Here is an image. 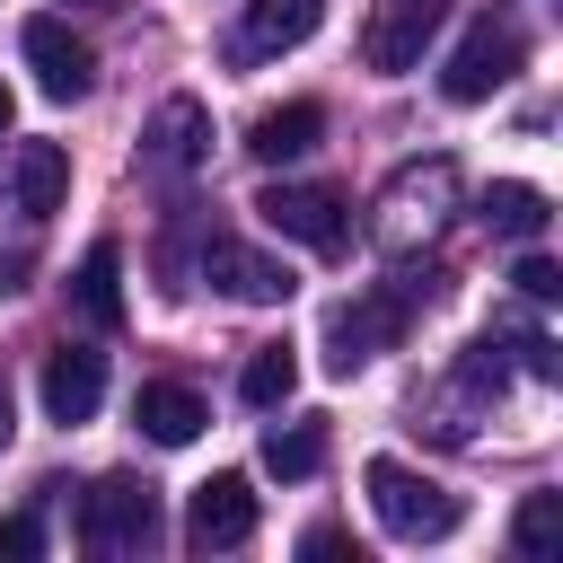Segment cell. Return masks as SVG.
Instances as JSON below:
<instances>
[{"label": "cell", "mask_w": 563, "mask_h": 563, "mask_svg": "<svg viewBox=\"0 0 563 563\" xmlns=\"http://www.w3.org/2000/svg\"><path fill=\"white\" fill-rule=\"evenodd\" d=\"M449 211H457V158H449V150H431V158H405V167L387 176L369 238H378L387 255H413L422 238H440V229H449Z\"/></svg>", "instance_id": "1"}, {"label": "cell", "mask_w": 563, "mask_h": 563, "mask_svg": "<svg viewBox=\"0 0 563 563\" xmlns=\"http://www.w3.org/2000/svg\"><path fill=\"white\" fill-rule=\"evenodd\" d=\"M361 484H369L378 528L405 537V545H440V537H457V519H466V501H457L449 484H431L422 466H405V457H369Z\"/></svg>", "instance_id": "2"}, {"label": "cell", "mask_w": 563, "mask_h": 563, "mask_svg": "<svg viewBox=\"0 0 563 563\" xmlns=\"http://www.w3.org/2000/svg\"><path fill=\"white\" fill-rule=\"evenodd\" d=\"M519 62H528L519 18H510V9H484V18L457 35V53L440 62V97H449V106H484L493 88H510V79H519Z\"/></svg>", "instance_id": "3"}, {"label": "cell", "mask_w": 563, "mask_h": 563, "mask_svg": "<svg viewBox=\"0 0 563 563\" xmlns=\"http://www.w3.org/2000/svg\"><path fill=\"white\" fill-rule=\"evenodd\" d=\"M79 545L88 554H150L158 545V493L141 475H97L79 493Z\"/></svg>", "instance_id": "4"}, {"label": "cell", "mask_w": 563, "mask_h": 563, "mask_svg": "<svg viewBox=\"0 0 563 563\" xmlns=\"http://www.w3.org/2000/svg\"><path fill=\"white\" fill-rule=\"evenodd\" d=\"M255 220H264L273 238L308 246V255H343V246H352V202H343L334 185H264V194H255Z\"/></svg>", "instance_id": "5"}, {"label": "cell", "mask_w": 563, "mask_h": 563, "mask_svg": "<svg viewBox=\"0 0 563 563\" xmlns=\"http://www.w3.org/2000/svg\"><path fill=\"white\" fill-rule=\"evenodd\" d=\"M405 317H413V299L387 282V290H361V299H343L334 317H325V369L334 378H361L396 334H405Z\"/></svg>", "instance_id": "6"}, {"label": "cell", "mask_w": 563, "mask_h": 563, "mask_svg": "<svg viewBox=\"0 0 563 563\" xmlns=\"http://www.w3.org/2000/svg\"><path fill=\"white\" fill-rule=\"evenodd\" d=\"M449 9L457 0H369V18H361V62L369 70H422V53H431V35L449 26Z\"/></svg>", "instance_id": "7"}, {"label": "cell", "mask_w": 563, "mask_h": 563, "mask_svg": "<svg viewBox=\"0 0 563 563\" xmlns=\"http://www.w3.org/2000/svg\"><path fill=\"white\" fill-rule=\"evenodd\" d=\"M246 537H255V484H246L238 466L202 475L194 501H185V545H194V554H229V545H246Z\"/></svg>", "instance_id": "8"}, {"label": "cell", "mask_w": 563, "mask_h": 563, "mask_svg": "<svg viewBox=\"0 0 563 563\" xmlns=\"http://www.w3.org/2000/svg\"><path fill=\"white\" fill-rule=\"evenodd\" d=\"M18 53H26V70H35V88H44L53 106H70V97L97 88V53H88L62 18H26V26H18Z\"/></svg>", "instance_id": "9"}, {"label": "cell", "mask_w": 563, "mask_h": 563, "mask_svg": "<svg viewBox=\"0 0 563 563\" xmlns=\"http://www.w3.org/2000/svg\"><path fill=\"white\" fill-rule=\"evenodd\" d=\"M211 158V106L202 97H158L150 132H141V167L150 176H194Z\"/></svg>", "instance_id": "10"}, {"label": "cell", "mask_w": 563, "mask_h": 563, "mask_svg": "<svg viewBox=\"0 0 563 563\" xmlns=\"http://www.w3.org/2000/svg\"><path fill=\"white\" fill-rule=\"evenodd\" d=\"M202 282H211L220 299H238V308H282V299L299 290L290 264H273V255H255V246H238V238H211V246H202Z\"/></svg>", "instance_id": "11"}, {"label": "cell", "mask_w": 563, "mask_h": 563, "mask_svg": "<svg viewBox=\"0 0 563 563\" xmlns=\"http://www.w3.org/2000/svg\"><path fill=\"white\" fill-rule=\"evenodd\" d=\"M325 26V0H246L238 9V62H273Z\"/></svg>", "instance_id": "12"}, {"label": "cell", "mask_w": 563, "mask_h": 563, "mask_svg": "<svg viewBox=\"0 0 563 563\" xmlns=\"http://www.w3.org/2000/svg\"><path fill=\"white\" fill-rule=\"evenodd\" d=\"M97 405H106V352H88V343L44 352V413L53 422H88Z\"/></svg>", "instance_id": "13"}, {"label": "cell", "mask_w": 563, "mask_h": 563, "mask_svg": "<svg viewBox=\"0 0 563 563\" xmlns=\"http://www.w3.org/2000/svg\"><path fill=\"white\" fill-rule=\"evenodd\" d=\"M325 141V106L317 97H290V106H264L255 123H246V150L264 158V167H290V158H308Z\"/></svg>", "instance_id": "14"}, {"label": "cell", "mask_w": 563, "mask_h": 563, "mask_svg": "<svg viewBox=\"0 0 563 563\" xmlns=\"http://www.w3.org/2000/svg\"><path fill=\"white\" fill-rule=\"evenodd\" d=\"M9 194H18L26 220H53V211L70 202V150H62V141H18V158H9Z\"/></svg>", "instance_id": "15"}, {"label": "cell", "mask_w": 563, "mask_h": 563, "mask_svg": "<svg viewBox=\"0 0 563 563\" xmlns=\"http://www.w3.org/2000/svg\"><path fill=\"white\" fill-rule=\"evenodd\" d=\"M132 422H141V440H158V449H185V440H202L211 405H202L194 387H176V378H150V387L132 396Z\"/></svg>", "instance_id": "16"}, {"label": "cell", "mask_w": 563, "mask_h": 563, "mask_svg": "<svg viewBox=\"0 0 563 563\" xmlns=\"http://www.w3.org/2000/svg\"><path fill=\"white\" fill-rule=\"evenodd\" d=\"M70 299H79V317H88V325H123V255H114V238H97V246L79 255Z\"/></svg>", "instance_id": "17"}, {"label": "cell", "mask_w": 563, "mask_h": 563, "mask_svg": "<svg viewBox=\"0 0 563 563\" xmlns=\"http://www.w3.org/2000/svg\"><path fill=\"white\" fill-rule=\"evenodd\" d=\"M264 466H273L282 484H308V475L325 466V413H299V422H273V431H264Z\"/></svg>", "instance_id": "18"}, {"label": "cell", "mask_w": 563, "mask_h": 563, "mask_svg": "<svg viewBox=\"0 0 563 563\" xmlns=\"http://www.w3.org/2000/svg\"><path fill=\"white\" fill-rule=\"evenodd\" d=\"M290 387H299V352H290V343H255L246 369H238V396H246L255 413H273V405H290Z\"/></svg>", "instance_id": "19"}, {"label": "cell", "mask_w": 563, "mask_h": 563, "mask_svg": "<svg viewBox=\"0 0 563 563\" xmlns=\"http://www.w3.org/2000/svg\"><path fill=\"white\" fill-rule=\"evenodd\" d=\"M545 220H554V211H545L537 185H493V194H484V229H493V238H545Z\"/></svg>", "instance_id": "20"}, {"label": "cell", "mask_w": 563, "mask_h": 563, "mask_svg": "<svg viewBox=\"0 0 563 563\" xmlns=\"http://www.w3.org/2000/svg\"><path fill=\"white\" fill-rule=\"evenodd\" d=\"M554 537H563V493H519L510 545H519V554H554Z\"/></svg>", "instance_id": "21"}, {"label": "cell", "mask_w": 563, "mask_h": 563, "mask_svg": "<svg viewBox=\"0 0 563 563\" xmlns=\"http://www.w3.org/2000/svg\"><path fill=\"white\" fill-rule=\"evenodd\" d=\"M493 343H510L528 378H563V352H554V334H537V325H493Z\"/></svg>", "instance_id": "22"}, {"label": "cell", "mask_w": 563, "mask_h": 563, "mask_svg": "<svg viewBox=\"0 0 563 563\" xmlns=\"http://www.w3.org/2000/svg\"><path fill=\"white\" fill-rule=\"evenodd\" d=\"M510 282H519V299H537V308H545V299H563V264H554V255H519V273H510Z\"/></svg>", "instance_id": "23"}, {"label": "cell", "mask_w": 563, "mask_h": 563, "mask_svg": "<svg viewBox=\"0 0 563 563\" xmlns=\"http://www.w3.org/2000/svg\"><path fill=\"white\" fill-rule=\"evenodd\" d=\"M26 554H44V519L35 510H9L0 519V563H26Z\"/></svg>", "instance_id": "24"}, {"label": "cell", "mask_w": 563, "mask_h": 563, "mask_svg": "<svg viewBox=\"0 0 563 563\" xmlns=\"http://www.w3.org/2000/svg\"><path fill=\"white\" fill-rule=\"evenodd\" d=\"M299 554H352V563H361V545H352L343 528H308V537H299Z\"/></svg>", "instance_id": "25"}, {"label": "cell", "mask_w": 563, "mask_h": 563, "mask_svg": "<svg viewBox=\"0 0 563 563\" xmlns=\"http://www.w3.org/2000/svg\"><path fill=\"white\" fill-rule=\"evenodd\" d=\"M26 273H35V255H26V246H9V255H0V299H18V290H26Z\"/></svg>", "instance_id": "26"}, {"label": "cell", "mask_w": 563, "mask_h": 563, "mask_svg": "<svg viewBox=\"0 0 563 563\" xmlns=\"http://www.w3.org/2000/svg\"><path fill=\"white\" fill-rule=\"evenodd\" d=\"M18 440V396H9V378H0V449Z\"/></svg>", "instance_id": "27"}, {"label": "cell", "mask_w": 563, "mask_h": 563, "mask_svg": "<svg viewBox=\"0 0 563 563\" xmlns=\"http://www.w3.org/2000/svg\"><path fill=\"white\" fill-rule=\"evenodd\" d=\"M9 114H18V106H9V88H0V132H9Z\"/></svg>", "instance_id": "28"}, {"label": "cell", "mask_w": 563, "mask_h": 563, "mask_svg": "<svg viewBox=\"0 0 563 563\" xmlns=\"http://www.w3.org/2000/svg\"><path fill=\"white\" fill-rule=\"evenodd\" d=\"M79 9H114V0H79Z\"/></svg>", "instance_id": "29"}]
</instances>
